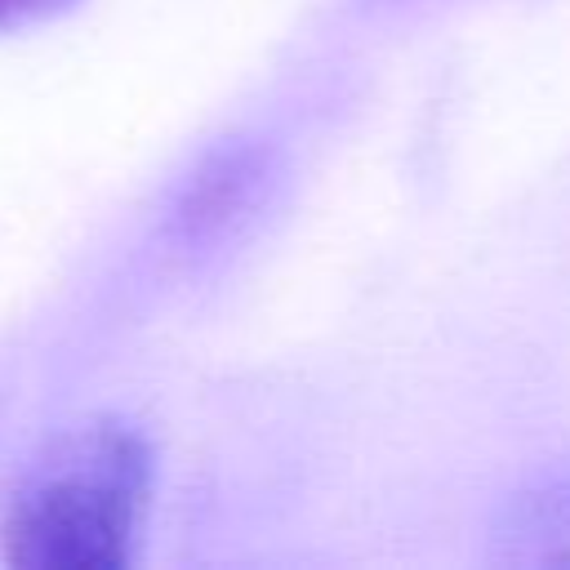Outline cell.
Masks as SVG:
<instances>
[{
  "mask_svg": "<svg viewBox=\"0 0 570 570\" xmlns=\"http://www.w3.org/2000/svg\"><path fill=\"white\" fill-rule=\"evenodd\" d=\"M151 485V441L125 419H85L9 494L0 557L18 570H125L138 557Z\"/></svg>",
  "mask_w": 570,
  "mask_h": 570,
  "instance_id": "1",
  "label": "cell"
},
{
  "mask_svg": "<svg viewBox=\"0 0 570 570\" xmlns=\"http://www.w3.org/2000/svg\"><path fill=\"white\" fill-rule=\"evenodd\" d=\"M494 557L503 561H570V481L517 494L494 525Z\"/></svg>",
  "mask_w": 570,
  "mask_h": 570,
  "instance_id": "2",
  "label": "cell"
},
{
  "mask_svg": "<svg viewBox=\"0 0 570 570\" xmlns=\"http://www.w3.org/2000/svg\"><path fill=\"white\" fill-rule=\"evenodd\" d=\"M258 183V151L249 147H227V151H214L196 174L191 183L183 187V200H178V227L187 236H209L218 232L227 218H236V209L249 200Z\"/></svg>",
  "mask_w": 570,
  "mask_h": 570,
  "instance_id": "3",
  "label": "cell"
},
{
  "mask_svg": "<svg viewBox=\"0 0 570 570\" xmlns=\"http://www.w3.org/2000/svg\"><path fill=\"white\" fill-rule=\"evenodd\" d=\"M76 0H0V31L4 27H27V22H40L49 13H62L71 9Z\"/></svg>",
  "mask_w": 570,
  "mask_h": 570,
  "instance_id": "4",
  "label": "cell"
}]
</instances>
